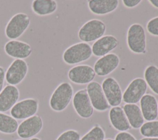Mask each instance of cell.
<instances>
[{
  "label": "cell",
  "mask_w": 158,
  "mask_h": 140,
  "mask_svg": "<svg viewBox=\"0 0 158 140\" xmlns=\"http://www.w3.org/2000/svg\"><path fill=\"white\" fill-rule=\"evenodd\" d=\"M73 94L72 85L68 82H62L57 86L49 99V106L56 112H62L69 105Z\"/></svg>",
  "instance_id": "obj_1"
},
{
  "label": "cell",
  "mask_w": 158,
  "mask_h": 140,
  "mask_svg": "<svg viewBox=\"0 0 158 140\" xmlns=\"http://www.w3.org/2000/svg\"><path fill=\"white\" fill-rule=\"evenodd\" d=\"M30 140H41L40 138H36V137H35V138H31Z\"/></svg>",
  "instance_id": "obj_34"
},
{
  "label": "cell",
  "mask_w": 158,
  "mask_h": 140,
  "mask_svg": "<svg viewBox=\"0 0 158 140\" xmlns=\"http://www.w3.org/2000/svg\"><path fill=\"white\" fill-rule=\"evenodd\" d=\"M102 88L110 106H118L122 101V92L118 82L112 77L106 78L102 83Z\"/></svg>",
  "instance_id": "obj_12"
},
{
  "label": "cell",
  "mask_w": 158,
  "mask_h": 140,
  "mask_svg": "<svg viewBox=\"0 0 158 140\" xmlns=\"http://www.w3.org/2000/svg\"><path fill=\"white\" fill-rule=\"evenodd\" d=\"M17 140H22V139H17Z\"/></svg>",
  "instance_id": "obj_36"
},
{
  "label": "cell",
  "mask_w": 158,
  "mask_h": 140,
  "mask_svg": "<svg viewBox=\"0 0 158 140\" xmlns=\"http://www.w3.org/2000/svg\"><path fill=\"white\" fill-rule=\"evenodd\" d=\"M43 122L41 117L35 115L25 119L18 126L17 133L22 139L32 138L38 134L43 128Z\"/></svg>",
  "instance_id": "obj_11"
},
{
  "label": "cell",
  "mask_w": 158,
  "mask_h": 140,
  "mask_svg": "<svg viewBox=\"0 0 158 140\" xmlns=\"http://www.w3.org/2000/svg\"><path fill=\"white\" fill-rule=\"evenodd\" d=\"M5 52L10 57L16 59H22L28 57L32 53L31 46L23 41L10 40L4 46Z\"/></svg>",
  "instance_id": "obj_15"
},
{
  "label": "cell",
  "mask_w": 158,
  "mask_h": 140,
  "mask_svg": "<svg viewBox=\"0 0 158 140\" xmlns=\"http://www.w3.org/2000/svg\"><path fill=\"white\" fill-rule=\"evenodd\" d=\"M115 140H136V138L130 133L123 131L118 133L115 138Z\"/></svg>",
  "instance_id": "obj_29"
},
{
  "label": "cell",
  "mask_w": 158,
  "mask_h": 140,
  "mask_svg": "<svg viewBox=\"0 0 158 140\" xmlns=\"http://www.w3.org/2000/svg\"><path fill=\"white\" fill-rule=\"evenodd\" d=\"M19 124L12 116L0 112V132L4 134H12L17 131Z\"/></svg>",
  "instance_id": "obj_23"
},
{
  "label": "cell",
  "mask_w": 158,
  "mask_h": 140,
  "mask_svg": "<svg viewBox=\"0 0 158 140\" xmlns=\"http://www.w3.org/2000/svg\"><path fill=\"white\" fill-rule=\"evenodd\" d=\"M123 110L131 127L134 129L140 128L144 119L139 107L134 104H126L123 105Z\"/></svg>",
  "instance_id": "obj_21"
},
{
  "label": "cell",
  "mask_w": 158,
  "mask_h": 140,
  "mask_svg": "<svg viewBox=\"0 0 158 140\" xmlns=\"http://www.w3.org/2000/svg\"><path fill=\"white\" fill-rule=\"evenodd\" d=\"M146 28L151 35L158 36V17L151 19L147 23Z\"/></svg>",
  "instance_id": "obj_28"
},
{
  "label": "cell",
  "mask_w": 158,
  "mask_h": 140,
  "mask_svg": "<svg viewBox=\"0 0 158 140\" xmlns=\"http://www.w3.org/2000/svg\"><path fill=\"white\" fill-rule=\"evenodd\" d=\"M105 133L99 125L94 126L80 140H104Z\"/></svg>",
  "instance_id": "obj_26"
},
{
  "label": "cell",
  "mask_w": 158,
  "mask_h": 140,
  "mask_svg": "<svg viewBox=\"0 0 158 140\" xmlns=\"http://www.w3.org/2000/svg\"><path fill=\"white\" fill-rule=\"evenodd\" d=\"M141 140H158V138H144Z\"/></svg>",
  "instance_id": "obj_33"
},
{
  "label": "cell",
  "mask_w": 158,
  "mask_h": 140,
  "mask_svg": "<svg viewBox=\"0 0 158 140\" xmlns=\"http://www.w3.org/2000/svg\"><path fill=\"white\" fill-rule=\"evenodd\" d=\"M57 8V2L54 0H35L31 4V9L40 16L53 14Z\"/></svg>",
  "instance_id": "obj_22"
},
{
  "label": "cell",
  "mask_w": 158,
  "mask_h": 140,
  "mask_svg": "<svg viewBox=\"0 0 158 140\" xmlns=\"http://www.w3.org/2000/svg\"><path fill=\"white\" fill-rule=\"evenodd\" d=\"M73 106L77 114L83 118H90L94 109L86 89L78 91L73 97Z\"/></svg>",
  "instance_id": "obj_10"
},
{
  "label": "cell",
  "mask_w": 158,
  "mask_h": 140,
  "mask_svg": "<svg viewBox=\"0 0 158 140\" xmlns=\"http://www.w3.org/2000/svg\"><path fill=\"white\" fill-rule=\"evenodd\" d=\"M56 140H80V135L77 131L69 130L61 133Z\"/></svg>",
  "instance_id": "obj_27"
},
{
  "label": "cell",
  "mask_w": 158,
  "mask_h": 140,
  "mask_svg": "<svg viewBox=\"0 0 158 140\" xmlns=\"http://www.w3.org/2000/svg\"><path fill=\"white\" fill-rule=\"evenodd\" d=\"M28 70V64L24 60L15 59L6 72L5 79L6 82L10 85L19 84L25 78Z\"/></svg>",
  "instance_id": "obj_8"
},
{
  "label": "cell",
  "mask_w": 158,
  "mask_h": 140,
  "mask_svg": "<svg viewBox=\"0 0 158 140\" xmlns=\"http://www.w3.org/2000/svg\"><path fill=\"white\" fill-rule=\"evenodd\" d=\"M149 2L154 7H155L156 8H158V0H149Z\"/></svg>",
  "instance_id": "obj_32"
},
{
  "label": "cell",
  "mask_w": 158,
  "mask_h": 140,
  "mask_svg": "<svg viewBox=\"0 0 158 140\" xmlns=\"http://www.w3.org/2000/svg\"><path fill=\"white\" fill-rule=\"evenodd\" d=\"M147 87L148 85L144 79L136 78L133 80L125 90L122 100L126 104H136L145 95Z\"/></svg>",
  "instance_id": "obj_7"
},
{
  "label": "cell",
  "mask_w": 158,
  "mask_h": 140,
  "mask_svg": "<svg viewBox=\"0 0 158 140\" xmlns=\"http://www.w3.org/2000/svg\"><path fill=\"white\" fill-rule=\"evenodd\" d=\"M118 44V39L112 35L103 36L95 41L91 49L92 54L97 57H102L109 54Z\"/></svg>",
  "instance_id": "obj_16"
},
{
  "label": "cell",
  "mask_w": 158,
  "mask_h": 140,
  "mask_svg": "<svg viewBox=\"0 0 158 140\" xmlns=\"http://www.w3.org/2000/svg\"><path fill=\"white\" fill-rule=\"evenodd\" d=\"M140 105L144 119L148 121L156 119L158 115V104L153 95H144L140 100Z\"/></svg>",
  "instance_id": "obj_18"
},
{
  "label": "cell",
  "mask_w": 158,
  "mask_h": 140,
  "mask_svg": "<svg viewBox=\"0 0 158 140\" xmlns=\"http://www.w3.org/2000/svg\"><path fill=\"white\" fill-rule=\"evenodd\" d=\"M20 97L19 89L13 85H6L0 93V112H7L17 102Z\"/></svg>",
  "instance_id": "obj_17"
},
{
  "label": "cell",
  "mask_w": 158,
  "mask_h": 140,
  "mask_svg": "<svg viewBox=\"0 0 158 140\" xmlns=\"http://www.w3.org/2000/svg\"><path fill=\"white\" fill-rule=\"evenodd\" d=\"M30 24L29 16L23 12L13 15L7 22L5 28L6 37L11 40L19 38L28 28Z\"/></svg>",
  "instance_id": "obj_4"
},
{
  "label": "cell",
  "mask_w": 158,
  "mask_h": 140,
  "mask_svg": "<svg viewBox=\"0 0 158 140\" xmlns=\"http://www.w3.org/2000/svg\"><path fill=\"white\" fill-rule=\"evenodd\" d=\"M146 33L143 27L139 23L131 25L127 31V42L129 49L136 54L146 52Z\"/></svg>",
  "instance_id": "obj_3"
},
{
  "label": "cell",
  "mask_w": 158,
  "mask_h": 140,
  "mask_svg": "<svg viewBox=\"0 0 158 140\" xmlns=\"http://www.w3.org/2000/svg\"><path fill=\"white\" fill-rule=\"evenodd\" d=\"M104 140H113V139H110V138H108V139H104Z\"/></svg>",
  "instance_id": "obj_35"
},
{
  "label": "cell",
  "mask_w": 158,
  "mask_h": 140,
  "mask_svg": "<svg viewBox=\"0 0 158 140\" xmlns=\"http://www.w3.org/2000/svg\"><path fill=\"white\" fill-rule=\"evenodd\" d=\"M109 117L111 125L115 130L123 132L131 128L126 115L120 107H113L109 111Z\"/></svg>",
  "instance_id": "obj_19"
},
{
  "label": "cell",
  "mask_w": 158,
  "mask_h": 140,
  "mask_svg": "<svg viewBox=\"0 0 158 140\" xmlns=\"http://www.w3.org/2000/svg\"><path fill=\"white\" fill-rule=\"evenodd\" d=\"M144 76L147 85L154 93L158 94V67L153 65L148 66L144 70Z\"/></svg>",
  "instance_id": "obj_24"
},
{
  "label": "cell",
  "mask_w": 158,
  "mask_h": 140,
  "mask_svg": "<svg viewBox=\"0 0 158 140\" xmlns=\"http://www.w3.org/2000/svg\"><path fill=\"white\" fill-rule=\"evenodd\" d=\"M123 5L128 8H132L138 6L141 2V0H123L122 1Z\"/></svg>",
  "instance_id": "obj_30"
},
{
  "label": "cell",
  "mask_w": 158,
  "mask_h": 140,
  "mask_svg": "<svg viewBox=\"0 0 158 140\" xmlns=\"http://www.w3.org/2000/svg\"><path fill=\"white\" fill-rule=\"evenodd\" d=\"M92 55L91 47L87 43H78L67 48L63 53L62 59L69 65L77 64L89 59Z\"/></svg>",
  "instance_id": "obj_2"
},
{
  "label": "cell",
  "mask_w": 158,
  "mask_h": 140,
  "mask_svg": "<svg viewBox=\"0 0 158 140\" xmlns=\"http://www.w3.org/2000/svg\"><path fill=\"white\" fill-rule=\"evenodd\" d=\"M119 63V57L114 53H109L97 60L93 69L96 75L104 76L114 72L118 67Z\"/></svg>",
  "instance_id": "obj_14"
},
{
  "label": "cell",
  "mask_w": 158,
  "mask_h": 140,
  "mask_svg": "<svg viewBox=\"0 0 158 140\" xmlns=\"http://www.w3.org/2000/svg\"><path fill=\"white\" fill-rule=\"evenodd\" d=\"M140 133L145 138H158V120L144 123L140 128Z\"/></svg>",
  "instance_id": "obj_25"
},
{
  "label": "cell",
  "mask_w": 158,
  "mask_h": 140,
  "mask_svg": "<svg viewBox=\"0 0 158 140\" xmlns=\"http://www.w3.org/2000/svg\"><path fill=\"white\" fill-rule=\"evenodd\" d=\"M118 6L117 0H91L88 1V7L90 11L99 15L114 12Z\"/></svg>",
  "instance_id": "obj_20"
},
{
  "label": "cell",
  "mask_w": 158,
  "mask_h": 140,
  "mask_svg": "<svg viewBox=\"0 0 158 140\" xmlns=\"http://www.w3.org/2000/svg\"><path fill=\"white\" fill-rule=\"evenodd\" d=\"M96 73L91 66L78 65L71 68L68 72V78L73 83L78 84L89 83L94 80Z\"/></svg>",
  "instance_id": "obj_13"
},
{
  "label": "cell",
  "mask_w": 158,
  "mask_h": 140,
  "mask_svg": "<svg viewBox=\"0 0 158 140\" xmlns=\"http://www.w3.org/2000/svg\"><path fill=\"white\" fill-rule=\"evenodd\" d=\"M38 101L35 98H27L17 102L10 109L11 116L16 120L30 118L38 110Z\"/></svg>",
  "instance_id": "obj_6"
},
{
  "label": "cell",
  "mask_w": 158,
  "mask_h": 140,
  "mask_svg": "<svg viewBox=\"0 0 158 140\" xmlns=\"http://www.w3.org/2000/svg\"><path fill=\"white\" fill-rule=\"evenodd\" d=\"M86 91L93 109L99 112H104L109 109L110 105L106 99L101 85L96 81L88 83Z\"/></svg>",
  "instance_id": "obj_9"
},
{
  "label": "cell",
  "mask_w": 158,
  "mask_h": 140,
  "mask_svg": "<svg viewBox=\"0 0 158 140\" xmlns=\"http://www.w3.org/2000/svg\"><path fill=\"white\" fill-rule=\"evenodd\" d=\"M106 30L104 23L98 19L86 22L78 31V38L84 43L96 41L103 36Z\"/></svg>",
  "instance_id": "obj_5"
},
{
  "label": "cell",
  "mask_w": 158,
  "mask_h": 140,
  "mask_svg": "<svg viewBox=\"0 0 158 140\" xmlns=\"http://www.w3.org/2000/svg\"><path fill=\"white\" fill-rule=\"evenodd\" d=\"M5 70L2 67L0 66V93L3 89V86H4V82L5 80Z\"/></svg>",
  "instance_id": "obj_31"
}]
</instances>
